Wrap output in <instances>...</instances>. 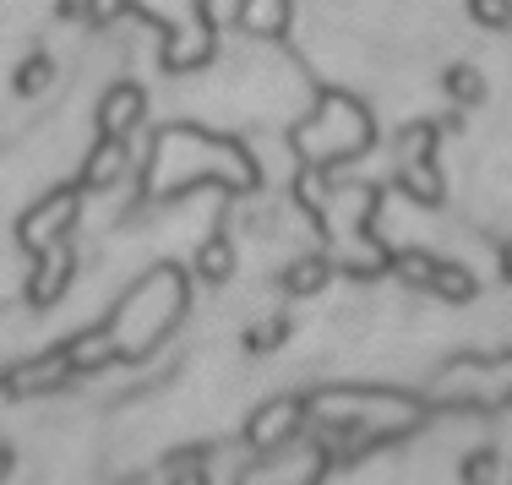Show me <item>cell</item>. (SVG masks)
<instances>
[{"label": "cell", "instance_id": "cell-14", "mask_svg": "<svg viewBox=\"0 0 512 485\" xmlns=\"http://www.w3.org/2000/svg\"><path fill=\"white\" fill-rule=\"evenodd\" d=\"M66 366H71V377H93V371H104V366H115L120 360V349H115V338H109V327H88V333H71L66 344Z\"/></svg>", "mask_w": 512, "mask_h": 485}, {"label": "cell", "instance_id": "cell-2", "mask_svg": "<svg viewBox=\"0 0 512 485\" xmlns=\"http://www.w3.org/2000/svg\"><path fill=\"white\" fill-rule=\"evenodd\" d=\"M186 306H191V284H186V273H180L175 262H158V268L137 273L104 317L120 360H148L153 349L180 327Z\"/></svg>", "mask_w": 512, "mask_h": 485}, {"label": "cell", "instance_id": "cell-15", "mask_svg": "<svg viewBox=\"0 0 512 485\" xmlns=\"http://www.w3.org/2000/svg\"><path fill=\"white\" fill-rule=\"evenodd\" d=\"M333 278V262L327 257H316V251H306V257H295L289 262V273H284V289L295 300H311V295H322V284Z\"/></svg>", "mask_w": 512, "mask_h": 485}, {"label": "cell", "instance_id": "cell-17", "mask_svg": "<svg viewBox=\"0 0 512 485\" xmlns=\"http://www.w3.org/2000/svg\"><path fill=\"white\" fill-rule=\"evenodd\" d=\"M197 273L207 278V284H224L229 273H235V251H229V240H202V262Z\"/></svg>", "mask_w": 512, "mask_h": 485}, {"label": "cell", "instance_id": "cell-13", "mask_svg": "<svg viewBox=\"0 0 512 485\" xmlns=\"http://www.w3.org/2000/svg\"><path fill=\"white\" fill-rule=\"evenodd\" d=\"M71 382V366H66V349H50V355L39 360H22L17 371H11L6 393L11 398H33V393H55V387Z\"/></svg>", "mask_w": 512, "mask_h": 485}, {"label": "cell", "instance_id": "cell-21", "mask_svg": "<svg viewBox=\"0 0 512 485\" xmlns=\"http://www.w3.org/2000/svg\"><path fill=\"white\" fill-rule=\"evenodd\" d=\"M447 93H453L458 104H480L485 99V77L474 66H453L447 71Z\"/></svg>", "mask_w": 512, "mask_h": 485}, {"label": "cell", "instance_id": "cell-10", "mask_svg": "<svg viewBox=\"0 0 512 485\" xmlns=\"http://www.w3.org/2000/svg\"><path fill=\"white\" fill-rule=\"evenodd\" d=\"M142 115H148L142 82H131V77L109 82V93L99 99V137H131V131L142 126Z\"/></svg>", "mask_w": 512, "mask_h": 485}, {"label": "cell", "instance_id": "cell-7", "mask_svg": "<svg viewBox=\"0 0 512 485\" xmlns=\"http://www.w3.org/2000/svg\"><path fill=\"white\" fill-rule=\"evenodd\" d=\"M77 218H82V191H77V186H55L50 197L28 202V213L17 218V246L28 251V257H39V251H50V246H60V240H71Z\"/></svg>", "mask_w": 512, "mask_h": 485}, {"label": "cell", "instance_id": "cell-9", "mask_svg": "<svg viewBox=\"0 0 512 485\" xmlns=\"http://www.w3.org/2000/svg\"><path fill=\"white\" fill-rule=\"evenodd\" d=\"M71 278H77V251H71V240H60V246L50 251H39V262H33V273H28V300L39 311H50L66 300V289H71Z\"/></svg>", "mask_w": 512, "mask_h": 485}, {"label": "cell", "instance_id": "cell-12", "mask_svg": "<svg viewBox=\"0 0 512 485\" xmlns=\"http://www.w3.org/2000/svg\"><path fill=\"white\" fill-rule=\"evenodd\" d=\"M126 175H131L126 137H99L88 153H82V186H88V191H115Z\"/></svg>", "mask_w": 512, "mask_h": 485}, {"label": "cell", "instance_id": "cell-16", "mask_svg": "<svg viewBox=\"0 0 512 485\" xmlns=\"http://www.w3.org/2000/svg\"><path fill=\"white\" fill-rule=\"evenodd\" d=\"M50 82H55V60L50 55H28L17 66V93L22 99H39V93H50Z\"/></svg>", "mask_w": 512, "mask_h": 485}, {"label": "cell", "instance_id": "cell-18", "mask_svg": "<svg viewBox=\"0 0 512 485\" xmlns=\"http://www.w3.org/2000/svg\"><path fill=\"white\" fill-rule=\"evenodd\" d=\"M469 17H474V28H485V33H507L512 28V0H469Z\"/></svg>", "mask_w": 512, "mask_h": 485}, {"label": "cell", "instance_id": "cell-5", "mask_svg": "<svg viewBox=\"0 0 512 485\" xmlns=\"http://www.w3.org/2000/svg\"><path fill=\"white\" fill-rule=\"evenodd\" d=\"M431 404H447V409L512 404V355H453L431 377Z\"/></svg>", "mask_w": 512, "mask_h": 485}, {"label": "cell", "instance_id": "cell-6", "mask_svg": "<svg viewBox=\"0 0 512 485\" xmlns=\"http://www.w3.org/2000/svg\"><path fill=\"white\" fill-rule=\"evenodd\" d=\"M327 475V442L322 436H306V442H284L256 453V464H246L240 485H322Z\"/></svg>", "mask_w": 512, "mask_h": 485}, {"label": "cell", "instance_id": "cell-4", "mask_svg": "<svg viewBox=\"0 0 512 485\" xmlns=\"http://www.w3.org/2000/svg\"><path fill=\"white\" fill-rule=\"evenodd\" d=\"M131 11L169 33L158 60L175 77H191V71H202L218 55V17L207 0H131Z\"/></svg>", "mask_w": 512, "mask_h": 485}, {"label": "cell", "instance_id": "cell-11", "mask_svg": "<svg viewBox=\"0 0 512 485\" xmlns=\"http://www.w3.org/2000/svg\"><path fill=\"white\" fill-rule=\"evenodd\" d=\"M235 28L246 33L251 44H278L295 28V0H240Z\"/></svg>", "mask_w": 512, "mask_h": 485}, {"label": "cell", "instance_id": "cell-8", "mask_svg": "<svg viewBox=\"0 0 512 485\" xmlns=\"http://www.w3.org/2000/svg\"><path fill=\"white\" fill-rule=\"evenodd\" d=\"M300 426H306V398L278 393V398H267V404H256V415L246 420V442L256 447V453H267V447L295 442Z\"/></svg>", "mask_w": 512, "mask_h": 485}, {"label": "cell", "instance_id": "cell-20", "mask_svg": "<svg viewBox=\"0 0 512 485\" xmlns=\"http://www.w3.org/2000/svg\"><path fill=\"white\" fill-rule=\"evenodd\" d=\"M169 485H213V475H207V453L169 458Z\"/></svg>", "mask_w": 512, "mask_h": 485}, {"label": "cell", "instance_id": "cell-1", "mask_svg": "<svg viewBox=\"0 0 512 485\" xmlns=\"http://www.w3.org/2000/svg\"><path fill=\"white\" fill-rule=\"evenodd\" d=\"M148 197H186L197 186H218V191H251L256 186V153L246 142H235L229 131H207L191 120H175L153 137L148 153Z\"/></svg>", "mask_w": 512, "mask_h": 485}, {"label": "cell", "instance_id": "cell-3", "mask_svg": "<svg viewBox=\"0 0 512 485\" xmlns=\"http://www.w3.org/2000/svg\"><path fill=\"white\" fill-rule=\"evenodd\" d=\"M371 109H365L355 93L344 88H322L311 99V109L295 120V131H289V148H295V159L306 169H338L349 159H360L365 148H371Z\"/></svg>", "mask_w": 512, "mask_h": 485}, {"label": "cell", "instance_id": "cell-19", "mask_svg": "<svg viewBox=\"0 0 512 485\" xmlns=\"http://www.w3.org/2000/svg\"><path fill=\"white\" fill-rule=\"evenodd\" d=\"M463 485H512V480H507V469L496 453H474L469 464H463Z\"/></svg>", "mask_w": 512, "mask_h": 485}, {"label": "cell", "instance_id": "cell-23", "mask_svg": "<svg viewBox=\"0 0 512 485\" xmlns=\"http://www.w3.org/2000/svg\"><path fill=\"white\" fill-rule=\"evenodd\" d=\"M502 268H507V278H512V246H507V262H502Z\"/></svg>", "mask_w": 512, "mask_h": 485}, {"label": "cell", "instance_id": "cell-22", "mask_svg": "<svg viewBox=\"0 0 512 485\" xmlns=\"http://www.w3.org/2000/svg\"><path fill=\"white\" fill-rule=\"evenodd\" d=\"M126 11H131V0H82V17H88V28H115Z\"/></svg>", "mask_w": 512, "mask_h": 485}]
</instances>
